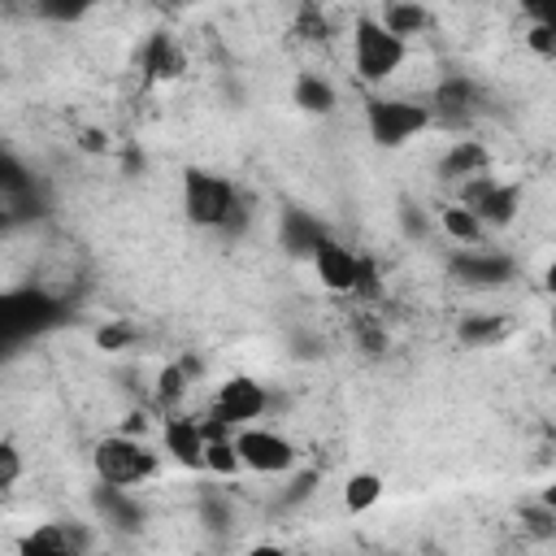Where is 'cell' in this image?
I'll use <instances>...</instances> for the list:
<instances>
[{"label":"cell","instance_id":"cell-1","mask_svg":"<svg viewBox=\"0 0 556 556\" xmlns=\"http://www.w3.org/2000/svg\"><path fill=\"white\" fill-rule=\"evenodd\" d=\"M178 195H182V217L191 226L222 230V235L248 230V200L239 195V187L226 174L204 169V165H187L182 182H178Z\"/></svg>","mask_w":556,"mask_h":556},{"label":"cell","instance_id":"cell-2","mask_svg":"<svg viewBox=\"0 0 556 556\" xmlns=\"http://www.w3.org/2000/svg\"><path fill=\"white\" fill-rule=\"evenodd\" d=\"M404 61H408V39H400L378 13H361L352 22V70L361 83L382 87L387 78L400 74Z\"/></svg>","mask_w":556,"mask_h":556},{"label":"cell","instance_id":"cell-3","mask_svg":"<svg viewBox=\"0 0 556 556\" xmlns=\"http://www.w3.org/2000/svg\"><path fill=\"white\" fill-rule=\"evenodd\" d=\"M430 126H434L430 100H408V96H369L365 100V135L382 152L408 148Z\"/></svg>","mask_w":556,"mask_h":556},{"label":"cell","instance_id":"cell-4","mask_svg":"<svg viewBox=\"0 0 556 556\" xmlns=\"http://www.w3.org/2000/svg\"><path fill=\"white\" fill-rule=\"evenodd\" d=\"M91 469H96L100 482H113V486H143L148 478H156L161 456H156L139 434L117 430V434H109V439L96 443Z\"/></svg>","mask_w":556,"mask_h":556},{"label":"cell","instance_id":"cell-5","mask_svg":"<svg viewBox=\"0 0 556 556\" xmlns=\"http://www.w3.org/2000/svg\"><path fill=\"white\" fill-rule=\"evenodd\" d=\"M317 282L330 291V295H356V291H374V265L369 256H361L356 248H348L343 239L326 235L317 243V252L308 256Z\"/></svg>","mask_w":556,"mask_h":556},{"label":"cell","instance_id":"cell-6","mask_svg":"<svg viewBox=\"0 0 556 556\" xmlns=\"http://www.w3.org/2000/svg\"><path fill=\"white\" fill-rule=\"evenodd\" d=\"M235 447H239L243 469L265 473V478H274V473L282 478V473H291L300 465V447L282 430H269V426H256V421L235 430Z\"/></svg>","mask_w":556,"mask_h":556},{"label":"cell","instance_id":"cell-7","mask_svg":"<svg viewBox=\"0 0 556 556\" xmlns=\"http://www.w3.org/2000/svg\"><path fill=\"white\" fill-rule=\"evenodd\" d=\"M265 408H269V391H265V382H256L252 374H230V378H222L217 391H213V400H208V417H217V421L230 426V430L261 421Z\"/></svg>","mask_w":556,"mask_h":556},{"label":"cell","instance_id":"cell-8","mask_svg":"<svg viewBox=\"0 0 556 556\" xmlns=\"http://www.w3.org/2000/svg\"><path fill=\"white\" fill-rule=\"evenodd\" d=\"M460 200L491 226H513V217L521 213V187L517 182H504L495 174H478L469 182H460Z\"/></svg>","mask_w":556,"mask_h":556},{"label":"cell","instance_id":"cell-9","mask_svg":"<svg viewBox=\"0 0 556 556\" xmlns=\"http://www.w3.org/2000/svg\"><path fill=\"white\" fill-rule=\"evenodd\" d=\"M452 274L469 287H504L517 265L508 252H495V248H482V243H465L460 252H452Z\"/></svg>","mask_w":556,"mask_h":556},{"label":"cell","instance_id":"cell-10","mask_svg":"<svg viewBox=\"0 0 556 556\" xmlns=\"http://www.w3.org/2000/svg\"><path fill=\"white\" fill-rule=\"evenodd\" d=\"M139 74H143V83H152V87H161V83H178L182 74H187V52H182V43L169 35V30H152L143 43H139Z\"/></svg>","mask_w":556,"mask_h":556},{"label":"cell","instance_id":"cell-11","mask_svg":"<svg viewBox=\"0 0 556 556\" xmlns=\"http://www.w3.org/2000/svg\"><path fill=\"white\" fill-rule=\"evenodd\" d=\"M430 109H434V122H447V126H465L482 113V87L465 74H447L434 96H430Z\"/></svg>","mask_w":556,"mask_h":556},{"label":"cell","instance_id":"cell-12","mask_svg":"<svg viewBox=\"0 0 556 556\" xmlns=\"http://www.w3.org/2000/svg\"><path fill=\"white\" fill-rule=\"evenodd\" d=\"M204 447H208L204 417H165V426H161V452L174 465L204 469Z\"/></svg>","mask_w":556,"mask_h":556},{"label":"cell","instance_id":"cell-13","mask_svg":"<svg viewBox=\"0 0 556 556\" xmlns=\"http://www.w3.org/2000/svg\"><path fill=\"white\" fill-rule=\"evenodd\" d=\"M17 547H22V556H74V552L91 547V534L70 521H39L35 530L22 534Z\"/></svg>","mask_w":556,"mask_h":556},{"label":"cell","instance_id":"cell-14","mask_svg":"<svg viewBox=\"0 0 556 556\" xmlns=\"http://www.w3.org/2000/svg\"><path fill=\"white\" fill-rule=\"evenodd\" d=\"M434 174L443 178V182H469V178H478V174H491V152H486V143H478V139H456L443 156H439V165H434Z\"/></svg>","mask_w":556,"mask_h":556},{"label":"cell","instance_id":"cell-15","mask_svg":"<svg viewBox=\"0 0 556 556\" xmlns=\"http://www.w3.org/2000/svg\"><path fill=\"white\" fill-rule=\"evenodd\" d=\"M96 513L109 521V526H122V530H139L143 526V508L135 500V486H113V482H100L96 495H91Z\"/></svg>","mask_w":556,"mask_h":556},{"label":"cell","instance_id":"cell-16","mask_svg":"<svg viewBox=\"0 0 556 556\" xmlns=\"http://www.w3.org/2000/svg\"><path fill=\"white\" fill-rule=\"evenodd\" d=\"M291 104H295L304 117H330V113H334V104H339V91H334L321 74L300 70V74H295V83H291Z\"/></svg>","mask_w":556,"mask_h":556},{"label":"cell","instance_id":"cell-17","mask_svg":"<svg viewBox=\"0 0 556 556\" xmlns=\"http://www.w3.org/2000/svg\"><path fill=\"white\" fill-rule=\"evenodd\" d=\"M508 317H500V313H465L460 321H456V339H460V348H495V343H504L508 339Z\"/></svg>","mask_w":556,"mask_h":556},{"label":"cell","instance_id":"cell-18","mask_svg":"<svg viewBox=\"0 0 556 556\" xmlns=\"http://www.w3.org/2000/svg\"><path fill=\"white\" fill-rule=\"evenodd\" d=\"M321 239H326V226H321L313 213H300V208H287V213H282V248H287V252L313 256Z\"/></svg>","mask_w":556,"mask_h":556},{"label":"cell","instance_id":"cell-19","mask_svg":"<svg viewBox=\"0 0 556 556\" xmlns=\"http://www.w3.org/2000/svg\"><path fill=\"white\" fill-rule=\"evenodd\" d=\"M382 473H374V469H356V473H348V482H343V508L352 513V517H365V513H374L378 504H382Z\"/></svg>","mask_w":556,"mask_h":556},{"label":"cell","instance_id":"cell-20","mask_svg":"<svg viewBox=\"0 0 556 556\" xmlns=\"http://www.w3.org/2000/svg\"><path fill=\"white\" fill-rule=\"evenodd\" d=\"M400 39H413V35H426L430 30V9L421 0H387L382 13H378Z\"/></svg>","mask_w":556,"mask_h":556},{"label":"cell","instance_id":"cell-21","mask_svg":"<svg viewBox=\"0 0 556 556\" xmlns=\"http://www.w3.org/2000/svg\"><path fill=\"white\" fill-rule=\"evenodd\" d=\"M439 226H443V235H447L452 243H460V248H465V243H478V239L486 235V222H482L465 200H460V204H447V208L439 213Z\"/></svg>","mask_w":556,"mask_h":556},{"label":"cell","instance_id":"cell-22","mask_svg":"<svg viewBox=\"0 0 556 556\" xmlns=\"http://www.w3.org/2000/svg\"><path fill=\"white\" fill-rule=\"evenodd\" d=\"M191 378H195V361H169V365H161V369H156V400H161L165 408L178 404V400L187 395Z\"/></svg>","mask_w":556,"mask_h":556},{"label":"cell","instance_id":"cell-23","mask_svg":"<svg viewBox=\"0 0 556 556\" xmlns=\"http://www.w3.org/2000/svg\"><path fill=\"white\" fill-rule=\"evenodd\" d=\"M204 469L217 473V478H235L243 469L239 460V447H235V434H213L208 447H204Z\"/></svg>","mask_w":556,"mask_h":556},{"label":"cell","instance_id":"cell-24","mask_svg":"<svg viewBox=\"0 0 556 556\" xmlns=\"http://www.w3.org/2000/svg\"><path fill=\"white\" fill-rule=\"evenodd\" d=\"M295 35H300V39H308V43L330 39V22H326V13H321L313 0H304V4H300V13H295Z\"/></svg>","mask_w":556,"mask_h":556},{"label":"cell","instance_id":"cell-25","mask_svg":"<svg viewBox=\"0 0 556 556\" xmlns=\"http://www.w3.org/2000/svg\"><path fill=\"white\" fill-rule=\"evenodd\" d=\"M130 343H135V326H126V321H104L96 330V348L100 352H126Z\"/></svg>","mask_w":556,"mask_h":556},{"label":"cell","instance_id":"cell-26","mask_svg":"<svg viewBox=\"0 0 556 556\" xmlns=\"http://www.w3.org/2000/svg\"><path fill=\"white\" fill-rule=\"evenodd\" d=\"M526 48H530L539 61H556V26L530 22V26H526Z\"/></svg>","mask_w":556,"mask_h":556},{"label":"cell","instance_id":"cell-27","mask_svg":"<svg viewBox=\"0 0 556 556\" xmlns=\"http://www.w3.org/2000/svg\"><path fill=\"white\" fill-rule=\"evenodd\" d=\"M17 478H22V452L13 439H4L0 443V491H13Z\"/></svg>","mask_w":556,"mask_h":556},{"label":"cell","instance_id":"cell-28","mask_svg":"<svg viewBox=\"0 0 556 556\" xmlns=\"http://www.w3.org/2000/svg\"><path fill=\"white\" fill-rule=\"evenodd\" d=\"M39 4V13L43 17H56V22H74V17H83L96 0H35Z\"/></svg>","mask_w":556,"mask_h":556},{"label":"cell","instance_id":"cell-29","mask_svg":"<svg viewBox=\"0 0 556 556\" xmlns=\"http://www.w3.org/2000/svg\"><path fill=\"white\" fill-rule=\"evenodd\" d=\"M313 491H317V473H313V469H304V473H300V478L291 482V491L282 495V508H291V504H300V500H308Z\"/></svg>","mask_w":556,"mask_h":556},{"label":"cell","instance_id":"cell-30","mask_svg":"<svg viewBox=\"0 0 556 556\" xmlns=\"http://www.w3.org/2000/svg\"><path fill=\"white\" fill-rule=\"evenodd\" d=\"M517 9H521L530 22H547V26H556V0H517Z\"/></svg>","mask_w":556,"mask_h":556},{"label":"cell","instance_id":"cell-31","mask_svg":"<svg viewBox=\"0 0 556 556\" xmlns=\"http://www.w3.org/2000/svg\"><path fill=\"white\" fill-rule=\"evenodd\" d=\"M78 148H83V152H91V156H100V152H109V135H104V130H96V126H87V130L78 135Z\"/></svg>","mask_w":556,"mask_h":556},{"label":"cell","instance_id":"cell-32","mask_svg":"<svg viewBox=\"0 0 556 556\" xmlns=\"http://www.w3.org/2000/svg\"><path fill=\"white\" fill-rule=\"evenodd\" d=\"M543 295H547V300H556V256L543 265Z\"/></svg>","mask_w":556,"mask_h":556},{"label":"cell","instance_id":"cell-33","mask_svg":"<svg viewBox=\"0 0 556 556\" xmlns=\"http://www.w3.org/2000/svg\"><path fill=\"white\" fill-rule=\"evenodd\" d=\"M404 230H408V235H426V217L413 213V208H404Z\"/></svg>","mask_w":556,"mask_h":556},{"label":"cell","instance_id":"cell-34","mask_svg":"<svg viewBox=\"0 0 556 556\" xmlns=\"http://www.w3.org/2000/svg\"><path fill=\"white\" fill-rule=\"evenodd\" d=\"M122 430H126V434H139V439H143V434H148V417H143V413H130Z\"/></svg>","mask_w":556,"mask_h":556},{"label":"cell","instance_id":"cell-35","mask_svg":"<svg viewBox=\"0 0 556 556\" xmlns=\"http://www.w3.org/2000/svg\"><path fill=\"white\" fill-rule=\"evenodd\" d=\"M539 500H543V504H547V508L556 513V478H552V482H547V486L539 491Z\"/></svg>","mask_w":556,"mask_h":556},{"label":"cell","instance_id":"cell-36","mask_svg":"<svg viewBox=\"0 0 556 556\" xmlns=\"http://www.w3.org/2000/svg\"><path fill=\"white\" fill-rule=\"evenodd\" d=\"M547 326H552V334H556V300H552V313H547Z\"/></svg>","mask_w":556,"mask_h":556},{"label":"cell","instance_id":"cell-37","mask_svg":"<svg viewBox=\"0 0 556 556\" xmlns=\"http://www.w3.org/2000/svg\"><path fill=\"white\" fill-rule=\"evenodd\" d=\"M161 4H187V0H161Z\"/></svg>","mask_w":556,"mask_h":556}]
</instances>
